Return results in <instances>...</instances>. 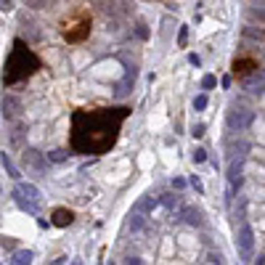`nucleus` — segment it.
Instances as JSON below:
<instances>
[{
  "mask_svg": "<svg viewBox=\"0 0 265 265\" xmlns=\"http://www.w3.org/2000/svg\"><path fill=\"white\" fill-rule=\"evenodd\" d=\"M32 252L29 249H21V252H14V262H32Z\"/></svg>",
  "mask_w": 265,
  "mask_h": 265,
  "instance_id": "f8f14e48",
  "label": "nucleus"
},
{
  "mask_svg": "<svg viewBox=\"0 0 265 265\" xmlns=\"http://www.w3.org/2000/svg\"><path fill=\"white\" fill-rule=\"evenodd\" d=\"M90 77L101 80V83H120L125 77V66L117 59H101L90 66Z\"/></svg>",
  "mask_w": 265,
  "mask_h": 265,
  "instance_id": "f257e3e1",
  "label": "nucleus"
},
{
  "mask_svg": "<svg viewBox=\"0 0 265 265\" xmlns=\"http://www.w3.org/2000/svg\"><path fill=\"white\" fill-rule=\"evenodd\" d=\"M45 157H48V162H64L66 152H51V154H45Z\"/></svg>",
  "mask_w": 265,
  "mask_h": 265,
  "instance_id": "f3484780",
  "label": "nucleus"
},
{
  "mask_svg": "<svg viewBox=\"0 0 265 265\" xmlns=\"http://www.w3.org/2000/svg\"><path fill=\"white\" fill-rule=\"evenodd\" d=\"M16 188H19L21 194H24L27 199H32V202H40V199H43V191H40L37 186H34V183H19Z\"/></svg>",
  "mask_w": 265,
  "mask_h": 265,
  "instance_id": "0eeeda50",
  "label": "nucleus"
},
{
  "mask_svg": "<svg viewBox=\"0 0 265 265\" xmlns=\"http://www.w3.org/2000/svg\"><path fill=\"white\" fill-rule=\"evenodd\" d=\"M162 154H165L162 159H165L167 165H172V162H175V157H172V152H170V148H162Z\"/></svg>",
  "mask_w": 265,
  "mask_h": 265,
  "instance_id": "412c9836",
  "label": "nucleus"
},
{
  "mask_svg": "<svg viewBox=\"0 0 265 265\" xmlns=\"http://www.w3.org/2000/svg\"><path fill=\"white\" fill-rule=\"evenodd\" d=\"M239 249L244 257H249L252 249H255V234H252L249 225H241V231H239Z\"/></svg>",
  "mask_w": 265,
  "mask_h": 265,
  "instance_id": "7ed1b4c3",
  "label": "nucleus"
},
{
  "mask_svg": "<svg viewBox=\"0 0 265 265\" xmlns=\"http://www.w3.org/2000/svg\"><path fill=\"white\" fill-rule=\"evenodd\" d=\"M204 130H207V125H204V122L191 125V135H194V138H202V135H204Z\"/></svg>",
  "mask_w": 265,
  "mask_h": 265,
  "instance_id": "4468645a",
  "label": "nucleus"
},
{
  "mask_svg": "<svg viewBox=\"0 0 265 265\" xmlns=\"http://www.w3.org/2000/svg\"><path fill=\"white\" fill-rule=\"evenodd\" d=\"M186 37H188V27H180V34H178V45H180V48L186 45Z\"/></svg>",
  "mask_w": 265,
  "mask_h": 265,
  "instance_id": "6ab92c4d",
  "label": "nucleus"
},
{
  "mask_svg": "<svg viewBox=\"0 0 265 265\" xmlns=\"http://www.w3.org/2000/svg\"><path fill=\"white\" fill-rule=\"evenodd\" d=\"M194 109H197V111H204V109H207V96H197V98H194Z\"/></svg>",
  "mask_w": 265,
  "mask_h": 265,
  "instance_id": "a211bd4d",
  "label": "nucleus"
},
{
  "mask_svg": "<svg viewBox=\"0 0 265 265\" xmlns=\"http://www.w3.org/2000/svg\"><path fill=\"white\" fill-rule=\"evenodd\" d=\"M21 165L32 172H45L48 170V157L40 154L37 148H24V152H21Z\"/></svg>",
  "mask_w": 265,
  "mask_h": 265,
  "instance_id": "f03ea898",
  "label": "nucleus"
},
{
  "mask_svg": "<svg viewBox=\"0 0 265 265\" xmlns=\"http://www.w3.org/2000/svg\"><path fill=\"white\" fill-rule=\"evenodd\" d=\"M56 225H69L72 223V212L69 210H56V220H53Z\"/></svg>",
  "mask_w": 265,
  "mask_h": 265,
  "instance_id": "9d476101",
  "label": "nucleus"
},
{
  "mask_svg": "<svg viewBox=\"0 0 265 265\" xmlns=\"http://www.w3.org/2000/svg\"><path fill=\"white\" fill-rule=\"evenodd\" d=\"M188 61H191L194 66H199V64H202V61H199V56H197V53H191V56H188Z\"/></svg>",
  "mask_w": 265,
  "mask_h": 265,
  "instance_id": "5701e85b",
  "label": "nucleus"
},
{
  "mask_svg": "<svg viewBox=\"0 0 265 265\" xmlns=\"http://www.w3.org/2000/svg\"><path fill=\"white\" fill-rule=\"evenodd\" d=\"M202 88H207V90H210V88H215V77H212V74H207V77L202 80Z\"/></svg>",
  "mask_w": 265,
  "mask_h": 265,
  "instance_id": "aec40b11",
  "label": "nucleus"
},
{
  "mask_svg": "<svg viewBox=\"0 0 265 265\" xmlns=\"http://www.w3.org/2000/svg\"><path fill=\"white\" fill-rule=\"evenodd\" d=\"M183 220H186L188 225H202V215H199V212H194V210H188Z\"/></svg>",
  "mask_w": 265,
  "mask_h": 265,
  "instance_id": "ddd939ff",
  "label": "nucleus"
},
{
  "mask_svg": "<svg viewBox=\"0 0 265 265\" xmlns=\"http://www.w3.org/2000/svg\"><path fill=\"white\" fill-rule=\"evenodd\" d=\"M178 247H180V252H183L186 257H191L194 252L199 249V239L194 236V234H188V231H183V234L178 236Z\"/></svg>",
  "mask_w": 265,
  "mask_h": 265,
  "instance_id": "20e7f679",
  "label": "nucleus"
},
{
  "mask_svg": "<svg viewBox=\"0 0 265 265\" xmlns=\"http://www.w3.org/2000/svg\"><path fill=\"white\" fill-rule=\"evenodd\" d=\"M14 8V0H0V11H11Z\"/></svg>",
  "mask_w": 265,
  "mask_h": 265,
  "instance_id": "4be33fe9",
  "label": "nucleus"
},
{
  "mask_svg": "<svg viewBox=\"0 0 265 265\" xmlns=\"http://www.w3.org/2000/svg\"><path fill=\"white\" fill-rule=\"evenodd\" d=\"M167 128V114H165V106H159L152 117H148V130L152 133H162Z\"/></svg>",
  "mask_w": 265,
  "mask_h": 265,
  "instance_id": "39448f33",
  "label": "nucleus"
},
{
  "mask_svg": "<svg viewBox=\"0 0 265 265\" xmlns=\"http://www.w3.org/2000/svg\"><path fill=\"white\" fill-rule=\"evenodd\" d=\"M188 183H191V188L197 191L199 197H204V194H207V188H204V183H202V178H199V175H191V178H188Z\"/></svg>",
  "mask_w": 265,
  "mask_h": 265,
  "instance_id": "9b49d317",
  "label": "nucleus"
},
{
  "mask_svg": "<svg viewBox=\"0 0 265 265\" xmlns=\"http://www.w3.org/2000/svg\"><path fill=\"white\" fill-rule=\"evenodd\" d=\"M172 186H175V188H183V186H186V180H180V178H175V180H172Z\"/></svg>",
  "mask_w": 265,
  "mask_h": 265,
  "instance_id": "b1692460",
  "label": "nucleus"
},
{
  "mask_svg": "<svg viewBox=\"0 0 265 265\" xmlns=\"http://www.w3.org/2000/svg\"><path fill=\"white\" fill-rule=\"evenodd\" d=\"M172 255V239H165V244H162V252H159V257H170Z\"/></svg>",
  "mask_w": 265,
  "mask_h": 265,
  "instance_id": "2eb2a0df",
  "label": "nucleus"
},
{
  "mask_svg": "<svg viewBox=\"0 0 265 265\" xmlns=\"http://www.w3.org/2000/svg\"><path fill=\"white\" fill-rule=\"evenodd\" d=\"M14 202L19 204V210H21V212H27V215H37V202L27 199L19 188H14Z\"/></svg>",
  "mask_w": 265,
  "mask_h": 265,
  "instance_id": "423d86ee",
  "label": "nucleus"
},
{
  "mask_svg": "<svg viewBox=\"0 0 265 265\" xmlns=\"http://www.w3.org/2000/svg\"><path fill=\"white\" fill-rule=\"evenodd\" d=\"M154 159L157 157L146 148V152H141V157H138V167H141V170H152L154 167Z\"/></svg>",
  "mask_w": 265,
  "mask_h": 265,
  "instance_id": "1a4fd4ad",
  "label": "nucleus"
},
{
  "mask_svg": "<svg viewBox=\"0 0 265 265\" xmlns=\"http://www.w3.org/2000/svg\"><path fill=\"white\" fill-rule=\"evenodd\" d=\"M191 159H194V162H204V159H207V152H204V148H194V152H191Z\"/></svg>",
  "mask_w": 265,
  "mask_h": 265,
  "instance_id": "dca6fc26",
  "label": "nucleus"
},
{
  "mask_svg": "<svg viewBox=\"0 0 265 265\" xmlns=\"http://www.w3.org/2000/svg\"><path fill=\"white\" fill-rule=\"evenodd\" d=\"M0 165H3V170L8 172V175L11 178H14V180H21V172H19V167L14 165V162H11V157L3 152V154H0Z\"/></svg>",
  "mask_w": 265,
  "mask_h": 265,
  "instance_id": "6e6552de",
  "label": "nucleus"
}]
</instances>
